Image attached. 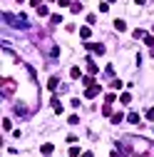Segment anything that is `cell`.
Masks as SVG:
<instances>
[{"label": "cell", "instance_id": "8992f818", "mask_svg": "<svg viewBox=\"0 0 154 157\" xmlns=\"http://www.w3.org/2000/svg\"><path fill=\"white\" fill-rule=\"evenodd\" d=\"M147 117H149V120H154V110H149V112H147Z\"/></svg>", "mask_w": 154, "mask_h": 157}, {"label": "cell", "instance_id": "3957f363", "mask_svg": "<svg viewBox=\"0 0 154 157\" xmlns=\"http://www.w3.org/2000/svg\"><path fill=\"white\" fill-rule=\"evenodd\" d=\"M119 100H122V102H124V105H127V102H132V97H129V92H124V95H122V97H119Z\"/></svg>", "mask_w": 154, "mask_h": 157}, {"label": "cell", "instance_id": "7a4b0ae2", "mask_svg": "<svg viewBox=\"0 0 154 157\" xmlns=\"http://www.w3.org/2000/svg\"><path fill=\"white\" fill-rule=\"evenodd\" d=\"M114 28H117V30H124V28H127V23H124V20H117V23H114Z\"/></svg>", "mask_w": 154, "mask_h": 157}, {"label": "cell", "instance_id": "5b68a950", "mask_svg": "<svg viewBox=\"0 0 154 157\" xmlns=\"http://www.w3.org/2000/svg\"><path fill=\"white\" fill-rule=\"evenodd\" d=\"M122 120H124V115H122V112H117L114 117H112V122H122Z\"/></svg>", "mask_w": 154, "mask_h": 157}, {"label": "cell", "instance_id": "6da1fadb", "mask_svg": "<svg viewBox=\"0 0 154 157\" xmlns=\"http://www.w3.org/2000/svg\"><path fill=\"white\" fill-rule=\"evenodd\" d=\"M97 92H99V87H97V85H92V87L87 90V97H94V95H97Z\"/></svg>", "mask_w": 154, "mask_h": 157}, {"label": "cell", "instance_id": "277c9868", "mask_svg": "<svg viewBox=\"0 0 154 157\" xmlns=\"http://www.w3.org/2000/svg\"><path fill=\"white\" fill-rule=\"evenodd\" d=\"M47 87H50V90H55V87H57V77H52V80L47 82Z\"/></svg>", "mask_w": 154, "mask_h": 157}, {"label": "cell", "instance_id": "52a82bcc", "mask_svg": "<svg viewBox=\"0 0 154 157\" xmlns=\"http://www.w3.org/2000/svg\"><path fill=\"white\" fill-rule=\"evenodd\" d=\"M82 157H92V152H85V155H82Z\"/></svg>", "mask_w": 154, "mask_h": 157}]
</instances>
